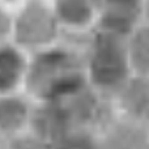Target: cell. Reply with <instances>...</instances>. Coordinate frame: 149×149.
I'll return each mask as SVG.
<instances>
[{
  "label": "cell",
  "mask_w": 149,
  "mask_h": 149,
  "mask_svg": "<svg viewBox=\"0 0 149 149\" xmlns=\"http://www.w3.org/2000/svg\"><path fill=\"white\" fill-rule=\"evenodd\" d=\"M145 21V0H98L97 29L127 37Z\"/></svg>",
  "instance_id": "cell-6"
},
{
  "label": "cell",
  "mask_w": 149,
  "mask_h": 149,
  "mask_svg": "<svg viewBox=\"0 0 149 149\" xmlns=\"http://www.w3.org/2000/svg\"><path fill=\"white\" fill-rule=\"evenodd\" d=\"M51 5L65 39L80 43L97 29L98 0H52Z\"/></svg>",
  "instance_id": "cell-5"
},
{
  "label": "cell",
  "mask_w": 149,
  "mask_h": 149,
  "mask_svg": "<svg viewBox=\"0 0 149 149\" xmlns=\"http://www.w3.org/2000/svg\"><path fill=\"white\" fill-rule=\"evenodd\" d=\"M29 54L12 41L0 45V93L25 92Z\"/></svg>",
  "instance_id": "cell-11"
},
{
  "label": "cell",
  "mask_w": 149,
  "mask_h": 149,
  "mask_svg": "<svg viewBox=\"0 0 149 149\" xmlns=\"http://www.w3.org/2000/svg\"><path fill=\"white\" fill-rule=\"evenodd\" d=\"M52 149H102L100 135L94 130L76 128L51 144Z\"/></svg>",
  "instance_id": "cell-13"
},
{
  "label": "cell",
  "mask_w": 149,
  "mask_h": 149,
  "mask_svg": "<svg viewBox=\"0 0 149 149\" xmlns=\"http://www.w3.org/2000/svg\"><path fill=\"white\" fill-rule=\"evenodd\" d=\"M118 115L149 126V76L132 73L111 98Z\"/></svg>",
  "instance_id": "cell-8"
},
{
  "label": "cell",
  "mask_w": 149,
  "mask_h": 149,
  "mask_svg": "<svg viewBox=\"0 0 149 149\" xmlns=\"http://www.w3.org/2000/svg\"><path fill=\"white\" fill-rule=\"evenodd\" d=\"M46 1H49V3H51V1H52V0H46Z\"/></svg>",
  "instance_id": "cell-18"
},
{
  "label": "cell",
  "mask_w": 149,
  "mask_h": 149,
  "mask_svg": "<svg viewBox=\"0 0 149 149\" xmlns=\"http://www.w3.org/2000/svg\"><path fill=\"white\" fill-rule=\"evenodd\" d=\"M132 73L149 76V22L144 21L127 36Z\"/></svg>",
  "instance_id": "cell-12"
},
{
  "label": "cell",
  "mask_w": 149,
  "mask_h": 149,
  "mask_svg": "<svg viewBox=\"0 0 149 149\" xmlns=\"http://www.w3.org/2000/svg\"><path fill=\"white\" fill-rule=\"evenodd\" d=\"M98 135L102 149H149V126L115 111L98 130Z\"/></svg>",
  "instance_id": "cell-7"
},
{
  "label": "cell",
  "mask_w": 149,
  "mask_h": 149,
  "mask_svg": "<svg viewBox=\"0 0 149 149\" xmlns=\"http://www.w3.org/2000/svg\"><path fill=\"white\" fill-rule=\"evenodd\" d=\"M72 130L76 128L72 127L62 103L58 100L33 101L29 124L31 134L52 144Z\"/></svg>",
  "instance_id": "cell-9"
},
{
  "label": "cell",
  "mask_w": 149,
  "mask_h": 149,
  "mask_svg": "<svg viewBox=\"0 0 149 149\" xmlns=\"http://www.w3.org/2000/svg\"><path fill=\"white\" fill-rule=\"evenodd\" d=\"M63 39L51 3L25 0L13 9L12 42L29 55L54 46Z\"/></svg>",
  "instance_id": "cell-3"
},
{
  "label": "cell",
  "mask_w": 149,
  "mask_h": 149,
  "mask_svg": "<svg viewBox=\"0 0 149 149\" xmlns=\"http://www.w3.org/2000/svg\"><path fill=\"white\" fill-rule=\"evenodd\" d=\"M62 103L73 128L98 131L114 114L111 100L84 81L63 97Z\"/></svg>",
  "instance_id": "cell-4"
},
{
  "label": "cell",
  "mask_w": 149,
  "mask_h": 149,
  "mask_svg": "<svg viewBox=\"0 0 149 149\" xmlns=\"http://www.w3.org/2000/svg\"><path fill=\"white\" fill-rule=\"evenodd\" d=\"M86 81L80 43L63 39L29 55L25 93L33 101L56 100Z\"/></svg>",
  "instance_id": "cell-1"
},
{
  "label": "cell",
  "mask_w": 149,
  "mask_h": 149,
  "mask_svg": "<svg viewBox=\"0 0 149 149\" xmlns=\"http://www.w3.org/2000/svg\"><path fill=\"white\" fill-rule=\"evenodd\" d=\"M33 100L25 92L0 93V141L29 131Z\"/></svg>",
  "instance_id": "cell-10"
},
{
  "label": "cell",
  "mask_w": 149,
  "mask_h": 149,
  "mask_svg": "<svg viewBox=\"0 0 149 149\" xmlns=\"http://www.w3.org/2000/svg\"><path fill=\"white\" fill-rule=\"evenodd\" d=\"M24 1H25V0H0V5H4V7H7V8L15 9L16 7L22 4Z\"/></svg>",
  "instance_id": "cell-16"
},
{
  "label": "cell",
  "mask_w": 149,
  "mask_h": 149,
  "mask_svg": "<svg viewBox=\"0 0 149 149\" xmlns=\"http://www.w3.org/2000/svg\"><path fill=\"white\" fill-rule=\"evenodd\" d=\"M145 21L149 22V0H145Z\"/></svg>",
  "instance_id": "cell-17"
},
{
  "label": "cell",
  "mask_w": 149,
  "mask_h": 149,
  "mask_svg": "<svg viewBox=\"0 0 149 149\" xmlns=\"http://www.w3.org/2000/svg\"><path fill=\"white\" fill-rule=\"evenodd\" d=\"M13 9L0 5V45L12 41Z\"/></svg>",
  "instance_id": "cell-15"
},
{
  "label": "cell",
  "mask_w": 149,
  "mask_h": 149,
  "mask_svg": "<svg viewBox=\"0 0 149 149\" xmlns=\"http://www.w3.org/2000/svg\"><path fill=\"white\" fill-rule=\"evenodd\" d=\"M3 149H52V147L46 140L36 136L30 131H26L3 141Z\"/></svg>",
  "instance_id": "cell-14"
},
{
  "label": "cell",
  "mask_w": 149,
  "mask_h": 149,
  "mask_svg": "<svg viewBox=\"0 0 149 149\" xmlns=\"http://www.w3.org/2000/svg\"><path fill=\"white\" fill-rule=\"evenodd\" d=\"M80 50L88 84L111 100L132 74L127 37L94 29L80 42Z\"/></svg>",
  "instance_id": "cell-2"
}]
</instances>
